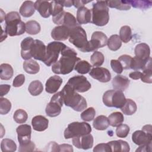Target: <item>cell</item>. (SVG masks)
Wrapping results in <instances>:
<instances>
[{"label":"cell","mask_w":152,"mask_h":152,"mask_svg":"<svg viewBox=\"0 0 152 152\" xmlns=\"http://www.w3.org/2000/svg\"><path fill=\"white\" fill-rule=\"evenodd\" d=\"M151 151V143H150L148 144L140 145L139 148L136 150V151H149L150 152Z\"/></svg>","instance_id":"cell-55"},{"label":"cell","mask_w":152,"mask_h":152,"mask_svg":"<svg viewBox=\"0 0 152 152\" xmlns=\"http://www.w3.org/2000/svg\"><path fill=\"white\" fill-rule=\"evenodd\" d=\"M129 83L130 81L126 77L119 74L116 75L112 81L113 88L122 91H125L128 87Z\"/></svg>","instance_id":"cell-24"},{"label":"cell","mask_w":152,"mask_h":152,"mask_svg":"<svg viewBox=\"0 0 152 152\" xmlns=\"http://www.w3.org/2000/svg\"><path fill=\"white\" fill-rule=\"evenodd\" d=\"M94 152H111L112 150L108 143H100L96 145L93 148Z\"/></svg>","instance_id":"cell-51"},{"label":"cell","mask_w":152,"mask_h":152,"mask_svg":"<svg viewBox=\"0 0 152 152\" xmlns=\"http://www.w3.org/2000/svg\"><path fill=\"white\" fill-rule=\"evenodd\" d=\"M77 21L79 24H85L91 21V10L87 7H82L77 10Z\"/></svg>","instance_id":"cell-25"},{"label":"cell","mask_w":152,"mask_h":152,"mask_svg":"<svg viewBox=\"0 0 152 152\" xmlns=\"http://www.w3.org/2000/svg\"><path fill=\"white\" fill-rule=\"evenodd\" d=\"M31 125L34 130L42 132L48 128L49 120L44 116L37 115L32 118Z\"/></svg>","instance_id":"cell-23"},{"label":"cell","mask_w":152,"mask_h":152,"mask_svg":"<svg viewBox=\"0 0 152 152\" xmlns=\"http://www.w3.org/2000/svg\"><path fill=\"white\" fill-rule=\"evenodd\" d=\"M69 41L78 50L83 52H88V41L84 28L80 25L70 29Z\"/></svg>","instance_id":"cell-5"},{"label":"cell","mask_w":152,"mask_h":152,"mask_svg":"<svg viewBox=\"0 0 152 152\" xmlns=\"http://www.w3.org/2000/svg\"><path fill=\"white\" fill-rule=\"evenodd\" d=\"M46 46L43 42L40 40H34L31 48V55L32 58L43 62L46 56Z\"/></svg>","instance_id":"cell-16"},{"label":"cell","mask_w":152,"mask_h":152,"mask_svg":"<svg viewBox=\"0 0 152 152\" xmlns=\"http://www.w3.org/2000/svg\"><path fill=\"white\" fill-rule=\"evenodd\" d=\"M141 80L142 82L151 84L152 83V70H151V58L149 59L146 66L142 70Z\"/></svg>","instance_id":"cell-36"},{"label":"cell","mask_w":152,"mask_h":152,"mask_svg":"<svg viewBox=\"0 0 152 152\" xmlns=\"http://www.w3.org/2000/svg\"><path fill=\"white\" fill-rule=\"evenodd\" d=\"M127 2L134 8L142 10L150 8L152 6V1H127Z\"/></svg>","instance_id":"cell-43"},{"label":"cell","mask_w":152,"mask_h":152,"mask_svg":"<svg viewBox=\"0 0 152 152\" xmlns=\"http://www.w3.org/2000/svg\"><path fill=\"white\" fill-rule=\"evenodd\" d=\"M34 40L31 37L24 39L21 42V56L24 60L30 59L32 56L31 55V48Z\"/></svg>","instance_id":"cell-20"},{"label":"cell","mask_w":152,"mask_h":152,"mask_svg":"<svg viewBox=\"0 0 152 152\" xmlns=\"http://www.w3.org/2000/svg\"><path fill=\"white\" fill-rule=\"evenodd\" d=\"M36 148L35 144L33 141H30L29 143L23 145H19L18 151L23 152V151H33Z\"/></svg>","instance_id":"cell-53"},{"label":"cell","mask_w":152,"mask_h":152,"mask_svg":"<svg viewBox=\"0 0 152 152\" xmlns=\"http://www.w3.org/2000/svg\"><path fill=\"white\" fill-rule=\"evenodd\" d=\"M0 78L3 80H8L13 76V68L8 64H2L0 65Z\"/></svg>","instance_id":"cell-31"},{"label":"cell","mask_w":152,"mask_h":152,"mask_svg":"<svg viewBox=\"0 0 152 152\" xmlns=\"http://www.w3.org/2000/svg\"><path fill=\"white\" fill-rule=\"evenodd\" d=\"M28 90L31 95L36 96L42 93L43 90V86L39 80H34L29 84Z\"/></svg>","instance_id":"cell-35"},{"label":"cell","mask_w":152,"mask_h":152,"mask_svg":"<svg viewBox=\"0 0 152 152\" xmlns=\"http://www.w3.org/2000/svg\"><path fill=\"white\" fill-rule=\"evenodd\" d=\"M130 131V128L126 124H121L116 129V134L119 138H126Z\"/></svg>","instance_id":"cell-47"},{"label":"cell","mask_w":152,"mask_h":152,"mask_svg":"<svg viewBox=\"0 0 152 152\" xmlns=\"http://www.w3.org/2000/svg\"><path fill=\"white\" fill-rule=\"evenodd\" d=\"M23 69L30 74H36L39 72L40 66L38 62L33 59L26 60L23 63Z\"/></svg>","instance_id":"cell-28"},{"label":"cell","mask_w":152,"mask_h":152,"mask_svg":"<svg viewBox=\"0 0 152 152\" xmlns=\"http://www.w3.org/2000/svg\"><path fill=\"white\" fill-rule=\"evenodd\" d=\"M91 12V21L97 26L106 25L109 20V7L106 1H97L93 4Z\"/></svg>","instance_id":"cell-4"},{"label":"cell","mask_w":152,"mask_h":152,"mask_svg":"<svg viewBox=\"0 0 152 152\" xmlns=\"http://www.w3.org/2000/svg\"><path fill=\"white\" fill-rule=\"evenodd\" d=\"M107 37L106 35L100 31L93 32L91 40L88 41V52L96 51L99 48H103L107 45Z\"/></svg>","instance_id":"cell-13"},{"label":"cell","mask_w":152,"mask_h":152,"mask_svg":"<svg viewBox=\"0 0 152 152\" xmlns=\"http://www.w3.org/2000/svg\"><path fill=\"white\" fill-rule=\"evenodd\" d=\"M124 114L126 115H132L135 113L137 109L136 103L131 99H126L124 106L121 108Z\"/></svg>","instance_id":"cell-30"},{"label":"cell","mask_w":152,"mask_h":152,"mask_svg":"<svg viewBox=\"0 0 152 152\" xmlns=\"http://www.w3.org/2000/svg\"><path fill=\"white\" fill-rule=\"evenodd\" d=\"M73 145L78 148L83 150H88L93 147V137L90 133L88 134L74 137L72 140Z\"/></svg>","instance_id":"cell-14"},{"label":"cell","mask_w":152,"mask_h":152,"mask_svg":"<svg viewBox=\"0 0 152 152\" xmlns=\"http://www.w3.org/2000/svg\"><path fill=\"white\" fill-rule=\"evenodd\" d=\"M91 130L90 125L86 122H74L68 125L64 131V135L65 139L73 138L90 134Z\"/></svg>","instance_id":"cell-6"},{"label":"cell","mask_w":152,"mask_h":152,"mask_svg":"<svg viewBox=\"0 0 152 152\" xmlns=\"http://www.w3.org/2000/svg\"><path fill=\"white\" fill-rule=\"evenodd\" d=\"M102 100L104 104L107 107L121 109L125 104L126 98L122 91L109 90L104 92Z\"/></svg>","instance_id":"cell-7"},{"label":"cell","mask_w":152,"mask_h":152,"mask_svg":"<svg viewBox=\"0 0 152 152\" xmlns=\"http://www.w3.org/2000/svg\"><path fill=\"white\" fill-rule=\"evenodd\" d=\"M107 143L110 145L112 151L113 152H128L130 150L129 145L125 141L119 140L111 141L108 142Z\"/></svg>","instance_id":"cell-26"},{"label":"cell","mask_w":152,"mask_h":152,"mask_svg":"<svg viewBox=\"0 0 152 152\" xmlns=\"http://www.w3.org/2000/svg\"><path fill=\"white\" fill-rule=\"evenodd\" d=\"M11 109V102L6 98L0 99V113L1 115L7 114Z\"/></svg>","instance_id":"cell-46"},{"label":"cell","mask_w":152,"mask_h":152,"mask_svg":"<svg viewBox=\"0 0 152 152\" xmlns=\"http://www.w3.org/2000/svg\"><path fill=\"white\" fill-rule=\"evenodd\" d=\"M53 22L58 26H65L69 29L78 26L77 19L70 12L63 11L59 14L52 17Z\"/></svg>","instance_id":"cell-11"},{"label":"cell","mask_w":152,"mask_h":152,"mask_svg":"<svg viewBox=\"0 0 152 152\" xmlns=\"http://www.w3.org/2000/svg\"><path fill=\"white\" fill-rule=\"evenodd\" d=\"M142 72L138 71H135L133 72H131L129 74V78H131L132 80H138L141 78Z\"/></svg>","instance_id":"cell-58"},{"label":"cell","mask_w":152,"mask_h":152,"mask_svg":"<svg viewBox=\"0 0 152 152\" xmlns=\"http://www.w3.org/2000/svg\"><path fill=\"white\" fill-rule=\"evenodd\" d=\"M61 57L52 65V71L56 74L66 75L74 69L75 64L80 61L75 50L66 46L61 52Z\"/></svg>","instance_id":"cell-1"},{"label":"cell","mask_w":152,"mask_h":152,"mask_svg":"<svg viewBox=\"0 0 152 152\" xmlns=\"http://www.w3.org/2000/svg\"><path fill=\"white\" fill-rule=\"evenodd\" d=\"M108 7L116 8L119 10H129L131 5L128 3L127 1H106Z\"/></svg>","instance_id":"cell-33"},{"label":"cell","mask_w":152,"mask_h":152,"mask_svg":"<svg viewBox=\"0 0 152 152\" xmlns=\"http://www.w3.org/2000/svg\"><path fill=\"white\" fill-rule=\"evenodd\" d=\"M48 147H51L50 151H59V145H58V144H57L55 142H54V141L50 142L48 144Z\"/></svg>","instance_id":"cell-59"},{"label":"cell","mask_w":152,"mask_h":152,"mask_svg":"<svg viewBox=\"0 0 152 152\" xmlns=\"http://www.w3.org/2000/svg\"><path fill=\"white\" fill-rule=\"evenodd\" d=\"M89 75L93 78L102 83L109 82L111 79L110 71L103 67H94L91 69Z\"/></svg>","instance_id":"cell-17"},{"label":"cell","mask_w":152,"mask_h":152,"mask_svg":"<svg viewBox=\"0 0 152 152\" xmlns=\"http://www.w3.org/2000/svg\"><path fill=\"white\" fill-rule=\"evenodd\" d=\"M62 83V79L57 75L49 77L45 84V90L47 93L53 94L56 93Z\"/></svg>","instance_id":"cell-19"},{"label":"cell","mask_w":152,"mask_h":152,"mask_svg":"<svg viewBox=\"0 0 152 152\" xmlns=\"http://www.w3.org/2000/svg\"><path fill=\"white\" fill-rule=\"evenodd\" d=\"M132 57L128 55H122L118 58V61L121 62L123 69H130L131 62L132 60Z\"/></svg>","instance_id":"cell-49"},{"label":"cell","mask_w":152,"mask_h":152,"mask_svg":"<svg viewBox=\"0 0 152 152\" xmlns=\"http://www.w3.org/2000/svg\"><path fill=\"white\" fill-rule=\"evenodd\" d=\"M91 65L85 60L79 61L75 65L74 69L79 74H85L89 72L91 70Z\"/></svg>","instance_id":"cell-39"},{"label":"cell","mask_w":152,"mask_h":152,"mask_svg":"<svg viewBox=\"0 0 152 152\" xmlns=\"http://www.w3.org/2000/svg\"><path fill=\"white\" fill-rule=\"evenodd\" d=\"M108 119L110 126L113 127H117L123 123L124 117L121 112H115L112 113L108 116Z\"/></svg>","instance_id":"cell-32"},{"label":"cell","mask_w":152,"mask_h":152,"mask_svg":"<svg viewBox=\"0 0 152 152\" xmlns=\"http://www.w3.org/2000/svg\"><path fill=\"white\" fill-rule=\"evenodd\" d=\"M67 84L75 91L79 93L87 91L91 87L90 83L87 80V78L83 75H75L70 78Z\"/></svg>","instance_id":"cell-12"},{"label":"cell","mask_w":152,"mask_h":152,"mask_svg":"<svg viewBox=\"0 0 152 152\" xmlns=\"http://www.w3.org/2000/svg\"><path fill=\"white\" fill-rule=\"evenodd\" d=\"M35 9L43 18H48L51 15L50 2L46 1H36L34 2Z\"/></svg>","instance_id":"cell-21"},{"label":"cell","mask_w":152,"mask_h":152,"mask_svg":"<svg viewBox=\"0 0 152 152\" xmlns=\"http://www.w3.org/2000/svg\"><path fill=\"white\" fill-rule=\"evenodd\" d=\"M91 1H73V5L77 8H80L82 7H84V5L90 2H91Z\"/></svg>","instance_id":"cell-57"},{"label":"cell","mask_w":152,"mask_h":152,"mask_svg":"<svg viewBox=\"0 0 152 152\" xmlns=\"http://www.w3.org/2000/svg\"><path fill=\"white\" fill-rule=\"evenodd\" d=\"M96 115V110L93 107H88L85 109L81 113V119L86 121L89 122L94 118Z\"/></svg>","instance_id":"cell-45"},{"label":"cell","mask_w":152,"mask_h":152,"mask_svg":"<svg viewBox=\"0 0 152 152\" xmlns=\"http://www.w3.org/2000/svg\"><path fill=\"white\" fill-rule=\"evenodd\" d=\"M41 30L40 24L35 20H30L26 23V31L29 34H38Z\"/></svg>","instance_id":"cell-38"},{"label":"cell","mask_w":152,"mask_h":152,"mask_svg":"<svg viewBox=\"0 0 152 152\" xmlns=\"http://www.w3.org/2000/svg\"><path fill=\"white\" fill-rule=\"evenodd\" d=\"M93 125V127L97 130H105L109 126L108 118L104 115H99L94 119Z\"/></svg>","instance_id":"cell-29"},{"label":"cell","mask_w":152,"mask_h":152,"mask_svg":"<svg viewBox=\"0 0 152 152\" xmlns=\"http://www.w3.org/2000/svg\"><path fill=\"white\" fill-rule=\"evenodd\" d=\"M64 101L61 91L55 93L50 99V101L46 105L45 112L49 117H56L61 112V107Z\"/></svg>","instance_id":"cell-10"},{"label":"cell","mask_w":152,"mask_h":152,"mask_svg":"<svg viewBox=\"0 0 152 152\" xmlns=\"http://www.w3.org/2000/svg\"><path fill=\"white\" fill-rule=\"evenodd\" d=\"M70 29L65 26L55 27L51 31V37L55 40L65 41L69 38Z\"/></svg>","instance_id":"cell-18"},{"label":"cell","mask_w":152,"mask_h":152,"mask_svg":"<svg viewBox=\"0 0 152 152\" xmlns=\"http://www.w3.org/2000/svg\"><path fill=\"white\" fill-rule=\"evenodd\" d=\"M110 66L113 71L118 74H121L124 69L121 62L116 59H112L110 61Z\"/></svg>","instance_id":"cell-50"},{"label":"cell","mask_w":152,"mask_h":152,"mask_svg":"<svg viewBox=\"0 0 152 152\" xmlns=\"http://www.w3.org/2000/svg\"><path fill=\"white\" fill-rule=\"evenodd\" d=\"M28 118L27 112L23 109H17L15 111L13 115L14 120L18 124H23L26 122Z\"/></svg>","instance_id":"cell-44"},{"label":"cell","mask_w":152,"mask_h":152,"mask_svg":"<svg viewBox=\"0 0 152 152\" xmlns=\"http://www.w3.org/2000/svg\"><path fill=\"white\" fill-rule=\"evenodd\" d=\"M58 2L65 7H70L73 5V1H58Z\"/></svg>","instance_id":"cell-60"},{"label":"cell","mask_w":152,"mask_h":152,"mask_svg":"<svg viewBox=\"0 0 152 152\" xmlns=\"http://www.w3.org/2000/svg\"><path fill=\"white\" fill-rule=\"evenodd\" d=\"M66 46L64 43L60 42H50L46 46V56L43 61V63L48 66L53 65L58 61L59 53Z\"/></svg>","instance_id":"cell-8"},{"label":"cell","mask_w":152,"mask_h":152,"mask_svg":"<svg viewBox=\"0 0 152 152\" xmlns=\"http://www.w3.org/2000/svg\"><path fill=\"white\" fill-rule=\"evenodd\" d=\"M59 151H73L72 147L69 144H62L59 145Z\"/></svg>","instance_id":"cell-56"},{"label":"cell","mask_w":152,"mask_h":152,"mask_svg":"<svg viewBox=\"0 0 152 152\" xmlns=\"http://www.w3.org/2000/svg\"><path fill=\"white\" fill-rule=\"evenodd\" d=\"M34 2L31 1H25L20 7V14L24 17H30L35 12Z\"/></svg>","instance_id":"cell-27"},{"label":"cell","mask_w":152,"mask_h":152,"mask_svg":"<svg viewBox=\"0 0 152 152\" xmlns=\"http://www.w3.org/2000/svg\"><path fill=\"white\" fill-rule=\"evenodd\" d=\"M18 141L20 145H26L31 141V128L27 124H22L19 125L17 129Z\"/></svg>","instance_id":"cell-15"},{"label":"cell","mask_w":152,"mask_h":152,"mask_svg":"<svg viewBox=\"0 0 152 152\" xmlns=\"http://www.w3.org/2000/svg\"><path fill=\"white\" fill-rule=\"evenodd\" d=\"M25 81V76L24 74H18L14 79L12 86L14 87H19L21 86Z\"/></svg>","instance_id":"cell-52"},{"label":"cell","mask_w":152,"mask_h":152,"mask_svg":"<svg viewBox=\"0 0 152 152\" xmlns=\"http://www.w3.org/2000/svg\"><path fill=\"white\" fill-rule=\"evenodd\" d=\"M51 4V15L55 17L64 11V7L59 4L58 1H50Z\"/></svg>","instance_id":"cell-48"},{"label":"cell","mask_w":152,"mask_h":152,"mask_svg":"<svg viewBox=\"0 0 152 152\" xmlns=\"http://www.w3.org/2000/svg\"><path fill=\"white\" fill-rule=\"evenodd\" d=\"M5 31L10 36L23 34L26 31V23L21 21L18 12L11 11L6 15Z\"/></svg>","instance_id":"cell-3"},{"label":"cell","mask_w":152,"mask_h":152,"mask_svg":"<svg viewBox=\"0 0 152 152\" xmlns=\"http://www.w3.org/2000/svg\"><path fill=\"white\" fill-rule=\"evenodd\" d=\"M1 149L2 152H13L17 150V144L11 139H3L1 142Z\"/></svg>","instance_id":"cell-37"},{"label":"cell","mask_w":152,"mask_h":152,"mask_svg":"<svg viewBox=\"0 0 152 152\" xmlns=\"http://www.w3.org/2000/svg\"><path fill=\"white\" fill-rule=\"evenodd\" d=\"M64 104L71 107L77 112H81L86 109L87 103L86 99L75 91L67 83L61 91Z\"/></svg>","instance_id":"cell-2"},{"label":"cell","mask_w":152,"mask_h":152,"mask_svg":"<svg viewBox=\"0 0 152 152\" xmlns=\"http://www.w3.org/2000/svg\"><path fill=\"white\" fill-rule=\"evenodd\" d=\"M152 126L151 125H145L142 130L135 131L132 135V141L138 145L148 144L152 142Z\"/></svg>","instance_id":"cell-9"},{"label":"cell","mask_w":152,"mask_h":152,"mask_svg":"<svg viewBox=\"0 0 152 152\" xmlns=\"http://www.w3.org/2000/svg\"><path fill=\"white\" fill-rule=\"evenodd\" d=\"M11 88V86L8 84H1L0 86V96L2 97L6 95L10 91Z\"/></svg>","instance_id":"cell-54"},{"label":"cell","mask_w":152,"mask_h":152,"mask_svg":"<svg viewBox=\"0 0 152 152\" xmlns=\"http://www.w3.org/2000/svg\"><path fill=\"white\" fill-rule=\"evenodd\" d=\"M119 37L122 42L124 43L129 42L132 37V30L129 26H124L121 27L119 30Z\"/></svg>","instance_id":"cell-40"},{"label":"cell","mask_w":152,"mask_h":152,"mask_svg":"<svg viewBox=\"0 0 152 152\" xmlns=\"http://www.w3.org/2000/svg\"><path fill=\"white\" fill-rule=\"evenodd\" d=\"M149 59L148 60V61H145L137 56H134L132 58L130 65V69H134L135 71H138L140 69L143 70L146 66Z\"/></svg>","instance_id":"cell-41"},{"label":"cell","mask_w":152,"mask_h":152,"mask_svg":"<svg viewBox=\"0 0 152 152\" xmlns=\"http://www.w3.org/2000/svg\"><path fill=\"white\" fill-rule=\"evenodd\" d=\"M104 61L103 54L99 51H94L90 57V62L93 66H101Z\"/></svg>","instance_id":"cell-42"},{"label":"cell","mask_w":152,"mask_h":152,"mask_svg":"<svg viewBox=\"0 0 152 152\" xmlns=\"http://www.w3.org/2000/svg\"><path fill=\"white\" fill-rule=\"evenodd\" d=\"M107 45L112 51L118 50L122 46V41L118 34H113L107 39Z\"/></svg>","instance_id":"cell-34"},{"label":"cell","mask_w":152,"mask_h":152,"mask_svg":"<svg viewBox=\"0 0 152 152\" xmlns=\"http://www.w3.org/2000/svg\"><path fill=\"white\" fill-rule=\"evenodd\" d=\"M134 52L135 56L145 61H148L150 58V46L145 43H141L136 45Z\"/></svg>","instance_id":"cell-22"}]
</instances>
